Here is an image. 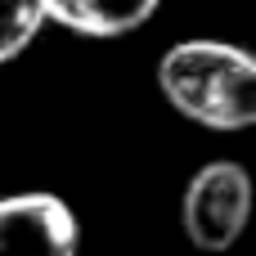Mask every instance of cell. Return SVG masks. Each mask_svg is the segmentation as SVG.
Listing matches in <instances>:
<instances>
[{
	"mask_svg": "<svg viewBox=\"0 0 256 256\" xmlns=\"http://www.w3.org/2000/svg\"><path fill=\"white\" fill-rule=\"evenodd\" d=\"M158 90L184 122L220 135L256 122V58L234 40H176L158 58Z\"/></svg>",
	"mask_w": 256,
	"mask_h": 256,
	"instance_id": "6da1fadb",
	"label": "cell"
},
{
	"mask_svg": "<svg viewBox=\"0 0 256 256\" xmlns=\"http://www.w3.org/2000/svg\"><path fill=\"white\" fill-rule=\"evenodd\" d=\"M252 220V176L243 162L216 158L198 166L180 194V230L207 256L230 252Z\"/></svg>",
	"mask_w": 256,
	"mask_h": 256,
	"instance_id": "7a4b0ae2",
	"label": "cell"
},
{
	"mask_svg": "<svg viewBox=\"0 0 256 256\" xmlns=\"http://www.w3.org/2000/svg\"><path fill=\"white\" fill-rule=\"evenodd\" d=\"M0 256H81V220L58 194L0 198Z\"/></svg>",
	"mask_w": 256,
	"mask_h": 256,
	"instance_id": "3957f363",
	"label": "cell"
},
{
	"mask_svg": "<svg viewBox=\"0 0 256 256\" xmlns=\"http://www.w3.org/2000/svg\"><path fill=\"white\" fill-rule=\"evenodd\" d=\"M162 0H45L50 22L90 36V40H117L135 27H144L158 14Z\"/></svg>",
	"mask_w": 256,
	"mask_h": 256,
	"instance_id": "277c9868",
	"label": "cell"
},
{
	"mask_svg": "<svg viewBox=\"0 0 256 256\" xmlns=\"http://www.w3.org/2000/svg\"><path fill=\"white\" fill-rule=\"evenodd\" d=\"M45 22V0H0V68L27 54Z\"/></svg>",
	"mask_w": 256,
	"mask_h": 256,
	"instance_id": "5b68a950",
	"label": "cell"
}]
</instances>
